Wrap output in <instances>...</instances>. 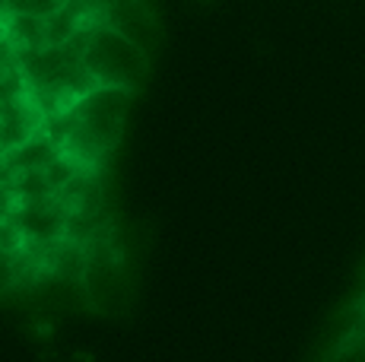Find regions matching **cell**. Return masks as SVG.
Wrapping results in <instances>:
<instances>
[{
	"label": "cell",
	"mask_w": 365,
	"mask_h": 362,
	"mask_svg": "<svg viewBox=\"0 0 365 362\" xmlns=\"http://www.w3.org/2000/svg\"><path fill=\"white\" fill-rule=\"evenodd\" d=\"M105 29L121 32L128 41H133L137 48L146 51V45H150V29H153L150 10L140 4H105Z\"/></svg>",
	"instance_id": "obj_5"
},
{
	"label": "cell",
	"mask_w": 365,
	"mask_h": 362,
	"mask_svg": "<svg viewBox=\"0 0 365 362\" xmlns=\"http://www.w3.org/2000/svg\"><path fill=\"white\" fill-rule=\"evenodd\" d=\"M128 99L130 89L115 86H99L89 95H83L76 108L70 111L73 128H70V137L61 146V152L73 159L80 169L102 172L118 137H121V118L128 108Z\"/></svg>",
	"instance_id": "obj_1"
},
{
	"label": "cell",
	"mask_w": 365,
	"mask_h": 362,
	"mask_svg": "<svg viewBox=\"0 0 365 362\" xmlns=\"http://www.w3.org/2000/svg\"><path fill=\"white\" fill-rule=\"evenodd\" d=\"M6 36H10L13 51H41V48H48V26L41 16L6 10Z\"/></svg>",
	"instance_id": "obj_8"
},
{
	"label": "cell",
	"mask_w": 365,
	"mask_h": 362,
	"mask_svg": "<svg viewBox=\"0 0 365 362\" xmlns=\"http://www.w3.org/2000/svg\"><path fill=\"white\" fill-rule=\"evenodd\" d=\"M10 222H16V229L32 242H58L64 239L67 229V210L58 200V194L48 200H32V204H16V210L10 213Z\"/></svg>",
	"instance_id": "obj_3"
},
{
	"label": "cell",
	"mask_w": 365,
	"mask_h": 362,
	"mask_svg": "<svg viewBox=\"0 0 365 362\" xmlns=\"http://www.w3.org/2000/svg\"><path fill=\"white\" fill-rule=\"evenodd\" d=\"M19 99H29V80L19 67V58L10 54L0 61V105H10Z\"/></svg>",
	"instance_id": "obj_10"
},
{
	"label": "cell",
	"mask_w": 365,
	"mask_h": 362,
	"mask_svg": "<svg viewBox=\"0 0 365 362\" xmlns=\"http://www.w3.org/2000/svg\"><path fill=\"white\" fill-rule=\"evenodd\" d=\"M45 130V118L32 105V99H19L10 105H0V152H13L26 146Z\"/></svg>",
	"instance_id": "obj_4"
},
{
	"label": "cell",
	"mask_w": 365,
	"mask_h": 362,
	"mask_svg": "<svg viewBox=\"0 0 365 362\" xmlns=\"http://www.w3.org/2000/svg\"><path fill=\"white\" fill-rule=\"evenodd\" d=\"M86 248L80 242L58 239L48 242V280H64V283H83L86 280Z\"/></svg>",
	"instance_id": "obj_6"
},
{
	"label": "cell",
	"mask_w": 365,
	"mask_h": 362,
	"mask_svg": "<svg viewBox=\"0 0 365 362\" xmlns=\"http://www.w3.org/2000/svg\"><path fill=\"white\" fill-rule=\"evenodd\" d=\"M83 64L99 86L133 89L146 71V51L115 29H96L86 54H83Z\"/></svg>",
	"instance_id": "obj_2"
},
{
	"label": "cell",
	"mask_w": 365,
	"mask_h": 362,
	"mask_svg": "<svg viewBox=\"0 0 365 362\" xmlns=\"http://www.w3.org/2000/svg\"><path fill=\"white\" fill-rule=\"evenodd\" d=\"M80 172H83L80 165H76L70 156H64V152H61V156L45 169V178H48V185L54 187V194H58V191H64V187H67L76 175H80Z\"/></svg>",
	"instance_id": "obj_12"
},
{
	"label": "cell",
	"mask_w": 365,
	"mask_h": 362,
	"mask_svg": "<svg viewBox=\"0 0 365 362\" xmlns=\"http://www.w3.org/2000/svg\"><path fill=\"white\" fill-rule=\"evenodd\" d=\"M58 200L67 213H99L102 210V172L83 169L64 191H58Z\"/></svg>",
	"instance_id": "obj_7"
},
{
	"label": "cell",
	"mask_w": 365,
	"mask_h": 362,
	"mask_svg": "<svg viewBox=\"0 0 365 362\" xmlns=\"http://www.w3.org/2000/svg\"><path fill=\"white\" fill-rule=\"evenodd\" d=\"M58 156H61V150L41 134L26 146H19V150L6 152V162H10V169L19 175V172H45Z\"/></svg>",
	"instance_id": "obj_9"
},
{
	"label": "cell",
	"mask_w": 365,
	"mask_h": 362,
	"mask_svg": "<svg viewBox=\"0 0 365 362\" xmlns=\"http://www.w3.org/2000/svg\"><path fill=\"white\" fill-rule=\"evenodd\" d=\"M16 204H32V200H48L54 197V187L48 185L45 172H19L10 185Z\"/></svg>",
	"instance_id": "obj_11"
},
{
	"label": "cell",
	"mask_w": 365,
	"mask_h": 362,
	"mask_svg": "<svg viewBox=\"0 0 365 362\" xmlns=\"http://www.w3.org/2000/svg\"><path fill=\"white\" fill-rule=\"evenodd\" d=\"M13 289V257L0 254V292Z\"/></svg>",
	"instance_id": "obj_14"
},
{
	"label": "cell",
	"mask_w": 365,
	"mask_h": 362,
	"mask_svg": "<svg viewBox=\"0 0 365 362\" xmlns=\"http://www.w3.org/2000/svg\"><path fill=\"white\" fill-rule=\"evenodd\" d=\"M23 245H26V235L16 229V222H10V219L0 222V254L13 257L23 252Z\"/></svg>",
	"instance_id": "obj_13"
}]
</instances>
